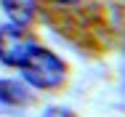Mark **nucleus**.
I'll use <instances>...</instances> for the list:
<instances>
[{
	"label": "nucleus",
	"instance_id": "1",
	"mask_svg": "<svg viewBox=\"0 0 125 117\" xmlns=\"http://www.w3.org/2000/svg\"><path fill=\"white\" fill-rule=\"evenodd\" d=\"M21 74L29 85L35 88H56L64 83V61L51 53L48 48H40V45H32V51L27 53V59L21 61Z\"/></svg>",
	"mask_w": 125,
	"mask_h": 117
},
{
	"label": "nucleus",
	"instance_id": "3",
	"mask_svg": "<svg viewBox=\"0 0 125 117\" xmlns=\"http://www.w3.org/2000/svg\"><path fill=\"white\" fill-rule=\"evenodd\" d=\"M3 11H5V16L11 19L13 27L24 29L35 16V0H3Z\"/></svg>",
	"mask_w": 125,
	"mask_h": 117
},
{
	"label": "nucleus",
	"instance_id": "4",
	"mask_svg": "<svg viewBox=\"0 0 125 117\" xmlns=\"http://www.w3.org/2000/svg\"><path fill=\"white\" fill-rule=\"evenodd\" d=\"M27 101H29V93L24 91L21 83H16V80H0V104L21 106Z\"/></svg>",
	"mask_w": 125,
	"mask_h": 117
},
{
	"label": "nucleus",
	"instance_id": "6",
	"mask_svg": "<svg viewBox=\"0 0 125 117\" xmlns=\"http://www.w3.org/2000/svg\"><path fill=\"white\" fill-rule=\"evenodd\" d=\"M53 3H61V5H69V3H77V0H53Z\"/></svg>",
	"mask_w": 125,
	"mask_h": 117
},
{
	"label": "nucleus",
	"instance_id": "2",
	"mask_svg": "<svg viewBox=\"0 0 125 117\" xmlns=\"http://www.w3.org/2000/svg\"><path fill=\"white\" fill-rule=\"evenodd\" d=\"M32 40L24 35L21 27H0V61L8 67H21V61L27 59V53L32 51Z\"/></svg>",
	"mask_w": 125,
	"mask_h": 117
},
{
	"label": "nucleus",
	"instance_id": "5",
	"mask_svg": "<svg viewBox=\"0 0 125 117\" xmlns=\"http://www.w3.org/2000/svg\"><path fill=\"white\" fill-rule=\"evenodd\" d=\"M45 117H75V115H72L69 109H48Z\"/></svg>",
	"mask_w": 125,
	"mask_h": 117
}]
</instances>
